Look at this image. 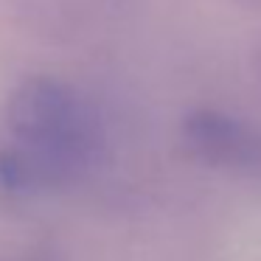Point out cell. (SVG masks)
Returning a JSON list of instances; mask_svg holds the SVG:
<instances>
[{
    "instance_id": "6da1fadb",
    "label": "cell",
    "mask_w": 261,
    "mask_h": 261,
    "mask_svg": "<svg viewBox=\"0 0 261 261\" xmlns=\"http://www.w3.org/2000/svg\"><path fill=\"white\" fill-rule=\"evenodd\" d=\"M14 146L0 158L12 186L62 177L90 160L98 141L96 118L76 90L57 79H29L9 107Z\"/></svg>"
},
{
    "instance_id": "7a4b0ae2",
    "label": "cell",
    "mask_w": 261,
    "mask_h": 261,
    "mask_svg": "<svg viewBox=\"0 0 261 261\" xmlns=\"http://www.w3.org/2000/svg\"><path fill=\"white\" fill-rule=\"evenodd\" d=\"M182 135L197 158L214 166L253 169L261 163V138L233 115L216 110L191 113L182 124Z\"/></svg>"
}]
</instances>
